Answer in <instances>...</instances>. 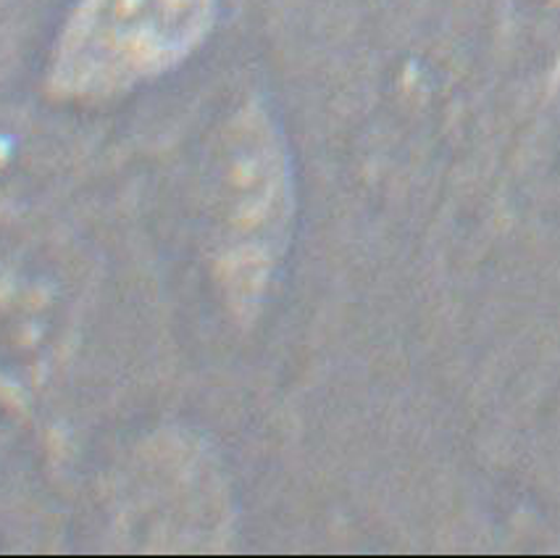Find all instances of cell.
Masks as SVG:
<instances>
[{"instance_id": "6da1fadb", "label": "cell", "mask_w": 560, "mask_h": 558, "mask_svg": "<svg viewBox=\"0 0 560 558\" xmlns=\"http://www.w3.org/2000/svg\"><path fill=\"white\" fill-rule=\"evenodd\" d=\"M217 0H82L58 45L54 82L110 95L172 69L203 40Z\"/></svg>"}]
</instances>
